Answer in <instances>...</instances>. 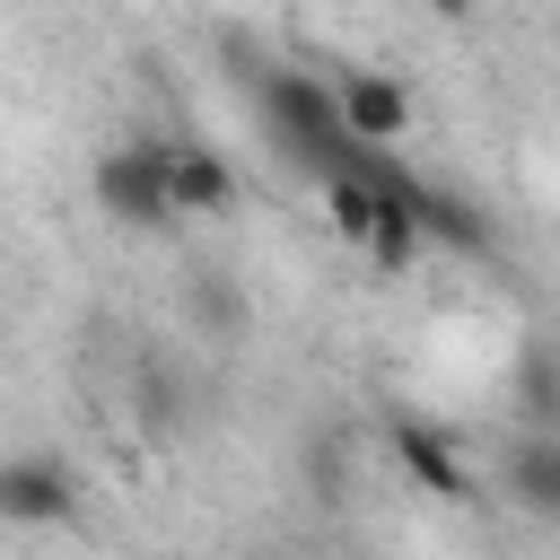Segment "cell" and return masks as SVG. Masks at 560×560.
Listing matches in <instances>:
<instances>
[{"label": "cell", "instance_id": "obj_1", "mask_svg": "<svg viewBox=\"0 0 560 560\" xmlns=\"http://www.w3.org/2000/svg\"><path fill=\"white\" fill-rule=\"evenodd\" d=\"M254 96H262L271 140H280L315 184H332V175H359V166H368V149L341 131V114H332V88H324V79H306V70H262V79H254Z\"/></svg>", "mask_w": 560, "mask_h": 560}, {"label": "cell", "instance_id": "obj_2", "mask_svg": "<svg viewBox=\"0 0 560 560\" xmlns=\"http://www.w3.org/2000/svg\"><path fill=\"white\" fill-rule=\"evenodd\" d=\"M96 210L114 228H166V175H158V140H122L96 158Z\"/></svg>", "mask_w": 560, "mask_h": 560}, {"label": "cell", "instance_id": "obj_3", "mask_svg": "<svg viewBox=\"0 0 560 560\" xmlns=\"http://www.w3.org/2000/svg\"><path fill=\"white\" fill-rule=\"evenodd\" d=\"M158 175H166V210L175 219H219L236 210V166L210 140H158Z\"/></svg>", "mask_w": 560, "mask_h": 560}, {"label": "cell", "instance_id": "obj_4", "mask_svg": "<svg viewBox=\"0 0 560 560\" xmlns=\"http://www.w3.org/2000/svg\"><path fill=\"white\" fill-rule=\"evenodd\" d=\"M79 508V472L61 455H9L0 464V516L9 525H70Z\"/></svg>", "mask_w": 560, "mask_h": 560}, {"label": "cell", "instance_id": "obj_5", "mask_svg": "<svg viewBox=\"0 0 560 560\" xmlns=\"http://www.w3.org/2000/svg\"><path fill=\"white\" fill-rule=\"evenodd\" d=\"M332 114L359 149H385V140L411 131V88L385 79V70H350V79H332Z\"/></svg>", "mask_w": 560, "mask_h": 560}, {"label": "cell", "instance_id": "obj_6", "mask_svg": "<svg viewBox=\"0 0 560 560\" xmlns=\"http://www.w3.org/2000/svg\"><path fill=\"white\" fill-rule=\"evenodd\" d=\"M394 455H402V472L429 490V499H446V508H472L481 490H472V464L429 429V420H394Z\"/></svg>", "mask_w": 560, "mask_h": 560}, {"label": "cell", "instance_id": "obj_7", "mask_svg": "<svg viewBox=\"0 0 560 560\" xmlns=\"http://www.w3.org/2000/svg\"><path fill=\"white\" fill-rule=\"evenodd\" d=\"M411 228H420V245H446V254H490V219H481L464 192H446V184H411Z\"/></svg>", "mask_w": 560, "mask_h": 560}, {"label": "cell", "instance_id": "obj_8", "mask_svg": "<svg viewBox=\"0 0 560 560\" xmlns=\"http://www.w3.org/2000/svg\"><path fill=\"white\" fill-rule=\"evenodd\" d=\"M411 184H420V175H394V184H385V201H376V219H368V245H359V254H368L376 271H411V262H420V228H411Z\"/></svg>", "mask_w": 560, "mask_h": 560}, {"label": "cell", "instance_id": "obj_9", "mask_svg": "<svg viewBox=\"0 0 560 560\" xmlns=\"http://www.w3.org/2000/svg\"><path fill=\"white\" fill-rule=\"evenodd\" d=\"M508 490H516L525 516H560V438H551V429H525V438H516Z\"/></svg>", "mask_w": 560, "mask_h": 560}, {"label": "cell", "instance_id": "obj_10", "mask_svg": "<svg viewBox=\"0 0 560 560\" xmlns=\"http://www.w3.org/2000/svg\"><path fill=\"white\" fill-rule=\"evenodd\" d=\"M184 324L210 332V341H236V332H245V289H236L228 271H192V289H184Z\"/></svg>", "mask_w": 560, "mask_h": 560}, {"label": "cell", "instance_id": "obj_11", "mask_svg": "<svg viewBox=\"0 0 560 560\" xmlns=\"http://www.w3.org/2000/svg\"><path fill=\"white\" fill-rule=\"evenodd\" d=\"M131 402H140V420H149L158 438H175V429H184V394H175V376H166V368H131Z\"/></svg>", "mask_w": 560, "mask_h": 560}]
</instances>
